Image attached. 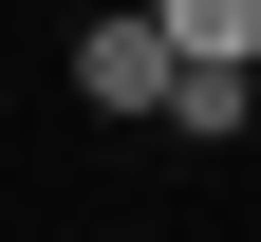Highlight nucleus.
Masks as SVG:
<instances>
[{"label":"nucleus","mask_w":261,"mask_h":242,"mask_svg":"<svg viewBox=\"0 0 261 242\" xmlns=\"http://www.w3.org/2000/svg\"><path fill=\"white\" fill-rule=\"evenodd\" d=\"M149 38H168V75H243L261 56V0H149Z\"/></svg>","instance_id":"obj_2"},{"label":"nucleus","mask_w":261,"mask_h":242,"mask_svg":"<svg viewBox=\"0 0 261 242\" xmlns=\"http://www.w3.org/2000/svg\"><path fill=\"white\" fill-rule=\"evenodd\" d=\"M75 93L93 112H168V38H149V19H93L75 38Z\"/></svg>","instance_id":"obj_1"}]
</instances>
